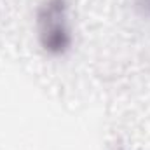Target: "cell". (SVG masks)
Here are the masks:
<instances>
[{
  "mask_svg": "<svg viewBox=\"0 0 150 150\" xmlns=\"http://www.w3.org/2000/svg\"><path fill=\"white\" fill-rule=\"evenodd\" d=\"M138 4H140V7L143 9V12L150 18V0H138Z\"/></svg>",
  "mask_w": 150,
  "mask_h": 150,
  "instance_id": "obj_2",
  "label": "cell"
},
{
  "mask_svg": "<svg viewBox=\"0 0 150 150\" xmlns=\"http://www.w3.org/2000/svg\"><path fill=\"white\" fill-rule=\"evenodd\" d=\"M112 150H127V147H126L124 143H115L112 147Z\"/></svg>",
  "mask_w": 150,
  "mask_h": 150,
  "instance_id": "obj_3",
  "label": "cell"
},
{
  "mask_svg": "<svg viewBox=\"0 0 150 150\" xmlns=\"http://www.w3.org/2000/svg\"><path fill=\"white\" fill-rule=\"evenodd\" d=\"M35 33L40 51L49 58H65L74 49L70 0H42L35 11Z\"/></svg>",
  "mask_w": 150,
  "mask_h": 150,
  "instance_id": "obj_1",
  "label": "cell"
}]
</instances>
